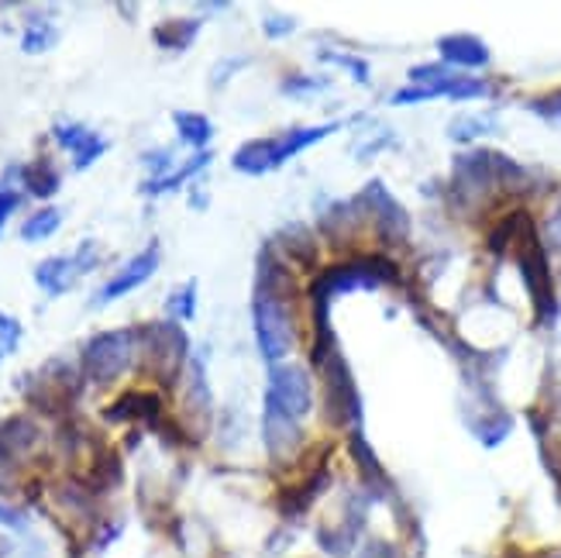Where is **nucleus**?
I'll use <instances>...</instances> for the list:
<instances>
[{"instance_id":"a211bd4d","label":"nucleus","mask_w":561,"mask_h":558,"mask_svg":"<svg viewBox=\"0 0 561 558\" xmlns=\"http://www.w3.org/2000/svg\"><path fill=\"white\" fill-rule=\"evenodd\" d=\"M262 439L270 445V452L276 458H283L293 445L300 439V424L297 421H286V418H276V414H265L262 418Z\"/></svg>"},{"instance_id":"9d476101","label":"nucleus","mask_w":561,"mask_h":558,"mask_svg":"<svg viewBox=\"0 0 561 558\" xmlns=\"http://www.w3.org/2000/svg\"><path fill=\"white\" fill-rule=\"evenodd\" d=\"M159 259H162V249H159V241H152L149 249H141L135 259H128L121 270L96 289V297L90 300L93 307H107V304H114V300H121V297H128L131 289H138L141 283H149L152 276H156V270H159Z\"/></svg>"},{"instance_id":"6e6552de","label":"nucleus","mask_w":561,"mask_h":558,"mask_svg":"<svg viewBox=\"0 0 561 558\" xmlns=\"http://www.w3.org/2000/svg\"><path fill=\"white\" fill-rule=\"evenodd\" d=\"M145 338H149V366L159 373L162 383H176L190 349L186 331L176 321H159L145 328Z\"/></svg>"},{"instance_id":"1a4fd4ad","label":"nucleus","mask_w":561,"mask_h":558,"mask_svg":"<svg viewBox=\"0 0 561 558\" xmlns=\"http://www.w3.org/2000/svg\"><path fill=\"white\" fill-rule=\"evenodd\" d=\"M96 265V246L93 241H83V246L72 252V255H53V259H42L35 265V283L45 289L48 297H62L66 289L77 283L83 273H90Z\"/></svg>"},{"instance_id":"4468645a","label":"nucleus","mask_w":561,"mask_h":558,"mask_svg":"<svg viewBox=\"0 0 561 558\" xmlns=\"http://www.w3.org/2000/svg\"><path fill=\"white\" fill-rule=\"evenodd\" d=\"M201 35V18H169L162 24H156V45L165 48V53H180V48H190L193 38Z\"/></svg>"},{"instance_id":"7c9ffc66","label":"nucleus","mask_w":561,"mask_h":558,"mask_svg":"<svg viewBox=\"0 0 561 558\" xmlns=\"http://www.w3.org/2000/svg\"><path fill=\"white\" fill-rule=\"evenodd\" d=\"M0 524H11V527H21L24 521H21V514H18V511H11V506H4V503H0Z\"/></svg>"},{"instance_id":"c756f323","label":"nucleus","mask_w":561,"mask_h":558,"mask_svg":"<svg viewBox=\"0 0 561 558\" xmlns=\"http://www.w3.org/2000/svg\"><path fill=\"white\" fill-rule=\"evenodd\" d=\"M548 238H551V246L561 252V207L551 214V221H548Z\"/></svg>"},{"instance_id":"bb28decb","label":"nucleus","mask_w":561,"mask_h":558,"mask_svg":"<svg viewBox=\"0 0 561 558\" xmlns=\"http://www.w3.org/2000/svg\"><path fill=\"white\" fill-rule=\"evenodd\" d=\"M321 59H324V62L345 66V69H352V77H355L358 83H369V62H365V59H355V56H345V53H324Z\"/></svg>"},{"instance_id":"393cba45","label":"nucleus","mask_w":561,"mask_h":558,"mask_svg":"<svg viewBox=\"0 0 561 558\" xmlns=\"http://www.w3.org/2000/svg\"><path fill=\"white\" fill-rule=\"evenodd\" d=\"M21 207V190L11 183V173L0 180V231H4V225L11 221V214Z\"/></svg>"},{"instance_id":"a878e982","label":"nucleus","mask_w":561,"mask_h":558,"mask_svg":"<svg viewBox=\"0 0 561 558\" xmlns=\"http://www.w3.org/2000/svg\"><path fill=\"white\" fill-rule=\"evenodd\" d=\"M331 80H324V77H286L283 80V93H293V96H307V93H317V90H324Z\"/></svg>"},{"instance_id":"aec40b11","label":"nucleus","mask_w":561,"mask_h":558,"mask_svg":"<svg viewBox=\"0 0 561 558\" xmlns=\"http://www.w3.org/2000/svg\"><path fill=\"white\" fill-rule=\"evenodd\" d=\"M173 121H176V132H180V138H183L186 145H193V149L207 152V141L214 138V125H210V121H207L204 114H197V111H176Z\"/></svg>"},{"instance_id":"f8f14e48","label":"nucleus","mask_w":561,"mask_h":558,"mask_svg":"<svg viewBox=\"0 0 561 558\" xmlns=\"http://www.w3.org/2000/svg\"><path fill=\"white\" fill-rule=\"evenodd\" d=\"M365 201H373V217H376V228L386 241H403L407 238V214L400 210V204L389 197L382 183H369V190H365Z\"/></svg>"},{"instance_id":"39448f33","label":"nucleus","mask_w":561,"mask_h":558,"mask_svg":"<svg viewBox=\"0 0 561 558\" xmlns=\"http://www.w3.org/2000/svg\"><path fill=\"white\" fill-rule=\"evenodd\" d=\"M321 379H324V403H328V421L337 428H358L362 421V400L355 394V383H352V369L348 362L337 355V349L331 355H324L321 362Z\"/></svg>"},{"instance_id":"f257e3e1","label":"nucleus","mask_w":561,"mask_h":558,"mask_svg":"<svg viewBox=\"0 0 561 558\" xmlns=\"http://www.w3.org/2000/svg\"><path fill=\"white\" fill-rule=\"evenodd\" d=\"M289 294H293V280L286 273V265L273 255V249H262L252 318H255L259 352L270 366H279L293 352V342H297V321H293Z\"/></svg>"},{"instance_id":"423d86ee","label":"nucleus","mask_w":561,"mask_h":558,"mask_svg":"<svg viewBox=\"0 0 561 558\" xmlns=\"http://www.w3.org/2000/svg\"><path fill=\"white\" fill-rule=\"evenodd\" d=\"M382 283H397V270H393V262H386V259H355V262H341V265H331V270L317 280L313 286V294L317 300H331L337 294H348V289L355 286H382Z\"/></svg>"},{"instance_id":"0eeeda50","label":"nucleus","mask_w":561,"mask_h":558,"mask_svg":"<svg viewBox=\"0 0 561 558\" xmlns=\"http://www.w3.org/2000/svg\"><path fill=\"white\" fill-rule=\"evenodd\" d=\"M517 262H520V276L530 289L534 310H538V321H551L554 318V289H551V270H548V255L545 246L538 241V235L530 231V225H524V235L517 238Z\"/></svg>"},{"instance_id":"dca6fc26","label":"nucleus","mask_w":561,"mask_h":558,"mask_svg":"<svg viewBox=\"0 0 561 558\" xmlns=\"http://www.w3.org/2000/svg\"><path fill=\"white\" fill-rule=\"evenodd\" d=\"M210 152H197L190 162H183L180 169H173V173H165L162 180H145V186H141V193H149V197H162V193H173V190H180L190 176H197L204 166H210Z\"/></svg>"},{"instance_id":"c85d7f7f","label":"nucleus","mask_w":561,"mask_h":558,"mask_svg":"<svg viewBox=\"0 0 561 558\" xmlns=\"http://www.w3.org/2000/svg\"><path fill=\"white\" fill-rule=\"evenodd\" d=\"M262 32L270 35V38H286V35L297 32V21L286 18V14H265V21H262Z\"/></svg>"},{"instance_id":"f03ea898","label":"nucleus","mask_w":561,"mask_h":558,"mask_svg":"<svg viewBox=\"0 0 561 558\" xmlns=\"http://www.w3.org/2000/svg\"><path fill=\"white\" fill-rule=\"evenodd\" d=\"M341 125H317V128H286L276 138H255L245 141L241 149L231 156V166L238 173H249V176H265L279 169L283 162H289L293 156H300L304 149H310L313 141H324L328 135H334Z\"/></svg>"},{"instance_id":"2eb2a0df","label":"nucleus","mask_w":561,"mask_h":558,"mask_svg":"<svg viewBox=\"0 0 561 558\" xmlns=\"http://www.w3.org/2000/svg\"><path fill=\"white\" fill-rule=\"evenodd\" d=\"M104 418L107 421H156L159 418V397L131 390V394L121 397L114 407H107Z\"/></svg>"},{"instance_id":"20e7f679","label":"nucleus","mask_w":561,"mask_h":558,"mask_svg":"<svg viewBox=\"0 0 561 558\" xmlns=\"http://www.w3.org/2000/svg\"><path fill=\"white\" fill-rule=\"evenodd\" d=\"M313 410V386L307 369L300 366H273L270 373V386H265V414H276L286 421H304Z\"/></svg>"},{"instance_id":"4be33fe9","label":"nucleus","mask_w":561,"mask_h":558,"mask_svg":"<svg viewBox=\"0 0 561 558\" xmlns=\"http://www.w3.org/2000/svg\"><path fill=\"white\" fill-rule=\"evenodd\" d=\"M165 314L169 321H193V314H197V280H186L180 289L169 294Z\"/></svg>"},{"instance_id":"412c9836","label":"nucleus","mask_w":561,"mask_h":558,"mask_svg":"<svg viewBox=\"0 0 561 558\" xmlns=\"http://www.w3.org/2000/svg\"><path fill=\"white\" fill-rule=\"evenodd\" d=\"M59 225H62V214L56 207H42L21 225V238L24 241H45V238H53L59 231Z\"/></svg>"},{"instance_id":"6ab92c4d","label":"nucleus","mask_w":561,"mask_h":558,"mask_svg":"<svg viewBox=\"0 0 561 558\" xmlns=\"http://www.w3.org/2000/svg\"><path fill=\"white\" fill-rule=\"evenodd\" d=\"M59 42V29L53 21H48L45 14H28V21H24V35H21V48L28 56L35 53H48Z\"/></svg>"},{"instance_id":"cd10ccee","label":"nucleus","mask_w":561,"mask_h":558,"mask_svg":"<svg viewBox=\"0 0 561 558\" xmlns=\"http://www.w3.org/2000/svg\"><path fill=\"white\" fill-rule=\"evenodd\" d=\"M530 111L541 114L545 121H554V125H561V90H554L548 96H538V101H530Z\"/></svg>"},{"instance_id":"5701e85b","label":"nucleus","mask_w":561,"mask_h":558,"mask_svg":"<svg viewBox=\"0 0 561 558\" xmlns=\"http://www.w3.org/2000/svg\"><path fill=\"white\" fill-rule=\"evenodd\" d=\"M485 132H493V117L485 114H476V117H458L451 125V138L455 141H469V138H479Z\"/></svg>"},{"instance_id":"7ed1b4c3","label":"nucleus","mask_w":561,"mask_h":558,"mask_svg":"<svg viewBox=\"0 0 561 558\" xmlns=\"http://www.w3.org/2000/svg\"><path fill=\"white\" fill-rule=\"evenodd\" d=\"M138 352V331L121 328V331H104L87 342L83 349V376L93 383H114L121 373H128Z\"/></svg>"},{"instance_id":"f3484780","label":"nucleus","mask_w":561,"mask_h":558,"mask_svg":"<svg viewBox=\"0 0 561 558\" xmlns=\"http://www.w3.org/2000/svg\"><path fill=\"white\" fill-rule=\"evenodd\" d=\"M21 183L28 193H35V197H53V193L59 190V169L48 162V159H35L32 166H21Z\"/></svg>"},{"instance_id":"9b49d317","label":"nucleus","mask_w":561,"mask_h":558,"mask_svg":"<svg viewBox=\"0 0 561 558\" xmlns=\"http://www.w3.org/2000/svg\"><path fill=\"white\" fill-rule=\"evenodd\" d=\"M53 138L62 145L66 152H72V169H80V173L107 152V138L96 135L93 128L77 125V121H56Z\"/></svg>"},{"instance_id":"ddd939ff","label":"nucleus","mask_w":561,"mask_h":558,"mask_svg":"<svg viewBox=\"0 0 561 558\" xmlns=\"http://www.w3.org/2000/svg\"><path fill=\"white\" fill-rule=\"evenodd\" d=\"M437 53H442L445 62L466 66V69H479L490 62V48H485L482 38H476V35H445L437 42Z\"/></svg>"},{"instance_id":"b1692460","label":"nucleus","mask_w":561,"mask_h":558,"mask_svg":"<svg viewBox=\"0 0 561 558\" xmlns=\"http://www.w3.org/2000/svg\"><path fill=\"white\" fill-rule=\"evenodd\" d=\"M18 342H21V321L11 318V314H0V362L18 352Z\"/></svg>"}]
</instances>
